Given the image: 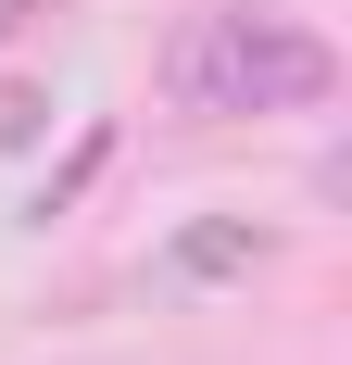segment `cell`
<instances>
[{"instance_id": "2", "label": "cell", "mask_w": 352, "mask_h": 365, "mask_svg": "<svg viewBox=\"0 0 352 365\" xmlns=\"http://www.w3.org/2000/svg\"><path fill=\"white\" fill-rule=\"evenodd\" d=\"M264 264H277V227H252V215H202V227L164 240L176 290H227V277H264Z\"/></svg>"}, {"instance_id": "3", "label": "cell", "mask_w": 352, "mask_h": 365, "mask_svg": "<svg viewBox=\"0 0 352 365\" xmlns=\"http://www.w3.org/2000/svg\"><path fill=\"white\" fill-rule=\"evenodd\" d=\"M101 164H113V126H88V139L63 151V177H38V202H26V227H63L88 189H101Z\"/></svg>"}, {"instance_id": "1", "label": "cell", "mask_w": 352, "mask_h": 365, "mask_svg": "<svg viewBox=\"0 0 352 365\" xmlns=\"http://www.w3.org/2000/svg\"><path fill=\"white\" fill-rule=\"evenodd\" d=\"M164 113H327L340 101V38L289 0H189L151 51Z\"/></svg>"}, {"instance_id": "4", "label": "cell", "mask_w": 352, "mask_h": 365, "mask_svg": "<svg viewBox=\"0 0 352 365\" xmlns=\"http://www.w3.org/2000/svg\"><path fill=\"white\" fill-rule=\"evenodd\" d=\"M51 139V76H0V151H38Z\"/></svg>"}, {"instance_id": "5", "label": "cell", "mask_w": 352, "mask_h": 365, "mask_svg": "<svg viewBox=\"0 0 352 365\" xmlns=\"http://www.w3.org/2000/svg\"><path fill=\"white\" fill-rule=\"evenodd\" d=\"M38 13H51V0H0V38H26V26H38Z\"/></svg>"}]
</instances>
